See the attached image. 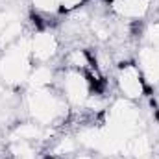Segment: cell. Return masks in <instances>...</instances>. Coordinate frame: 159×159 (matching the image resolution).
Segmentation results:
<instances>
[]
</instances>
